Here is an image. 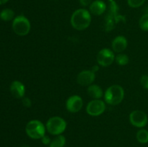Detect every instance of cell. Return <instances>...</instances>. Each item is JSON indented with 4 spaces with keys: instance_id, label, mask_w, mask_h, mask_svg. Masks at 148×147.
I'll use <instances>...</instances> for the list:
<instances>
[{
    "instance_id": "cell-5",
    "label": "cell",
    "mask_w": 148,
    "mask_h": 147,
    "mask_svg": "<svg viewBox=\"0 0 148 147\" xmlns=\"http://www.w3.org/2000/svg\"><path fill=\"white\" fill-rule=\"evenodd\" d=\"M66 128V122L61 117L50 118L46 122V129L49 133L54 135L62 134Z\"/></svg>"
},
{
    "instance_id": "cell-8",
    "label": "cell",
    "mask_w": 148,
    "mask_h": 147,
    "mask_svg": "<svg viewBox=\"0 0 148 147\" xmlns=\"http://www.w3.org/2000/svg\"><path fill=\"white\" fill-rule=\"evenodd\" d=\"M106 110V105L103 101L100 99H93L87 105L86 110L89 115L99 116L103 113Z\"/></svg>"
},
{
    "instance_id": "cell-23",
    "label": "cell",
    "mask_w": 148,
    "mask_h": 147,
    "mask_svg": "<svg viewBox=\"0 0 148 147\" xmlns=\"http://www.w3.org/2000/svg\"><path fill=\"white\" fill-rule=\"evenodd\" d=\"M22 102H23V105H24L25 108H30V107H31L32 102L29 98L24 97L23 99V101H22Z\"/></svg>"
},
{
    "instance_id": "cell-18",
    "label": "cell",
    "mask_w": 148,
    "mask_h": 147,
    "mask_svg": "<svg viewBox=\"0 0 148 147\" xmlns=\"http://www.w3.org/2000/svg\"><path fill=\"white\" fill-rule=\"evenodd\" d=\"M137 139L141 144L148 142V131L145 129H141L137 133Z\"/></svg>"
},
{
    "instance_id": "cell-2",
    "label": "cell",
    "mask_w": 148,
    "mask_h": 147,
    "mask_svg": "<svg viewBox=\"0 0 148 147\" xmlns=\"http://www.w3.org/2000/svg\"><path fill=\"white\" fill-rule=\"evenodd\" d=\"M90 22V12L85 9H79L76 10L71 17L72 26L77 30H83L88 28Z\"/></svg>"
},
{
    "instance_id": "cell-24",
    "label": "cell",
    "mask_w": 148,
    "mask_h": 147,
    "mask_svg": "<svg viewBox=\"0 0 148 147\" xmlns=\"http://www.w3.org/2000/svg\"><path fill=\"white\" fill-rule=\"evenodd\" d=\"M41 141H42V143H43V144H45V145L50 144L51 142V138H49V136H48V135H46L41 138Z\"/></svg>"
},
{
    "instance_id": "cell-21",
    "label": "cell",
    "mask_w": 148,
    "mask_h": 147,
    "mask_svg": "<svg viewBox=\"0 0 148 147\" xmlns=\"http://www.w3.org/2000/svg\"><path fill=\"white\" fill-rule=\"evenodd\" d=\"M127 1L130 7L132 8H137L141 7L145 3V0H127Z\"/></svg>"
},
{
    "instance_id": "cell-3",
    "label": "cell",
    "mask_w": 148,
    "mask_h": 147,
    "mask_svg": "<svg viewBox=\"0 0 148 147\" xmlns=\"http://www.w3.org/2000/svg\"><path fill=\"white\" fill-rule=\"evenodd\" d=\"M124 89L118 84L109 86L104 94L105 101L111 105H116L121 103L124 99Z\"/></svg>"
},
{
    "instance_id": "cell-13",
    "label": "cell",
    "mask_w": 148,
    "mask_h": 147,
    "mask_svg": "<svg viewBox=\"0 0 148 147\" xmlns=\"http://www.w3.org/2000/svg\"><path fill=\"white\" fill-rule=\"evenodd\" d=\"M127 45H128V42L124 36H117L112 42L113 50L116 53H121L127 48Z\"/></svg>"
},
{
    "instance_id": "cell-25",
    "label": "cell",
    "mask_w": 148,
    "mask_h": 147,
    "mask_svg": "<svg viewBox=\"0 0 148 147\" xmlns=\"http://www.w3.org/2000/svg\"><path fill=\"white\" fill-rule=\"evenodd\" d=\"M92 0H79V3L83 7H87L88 5H90Z\"/></svg>"
},
{
    "instance_id": "cell-28",
    "label": "cell",
    "mask_w": 148,
    "mask_h": 147,
    "mask_svg": "<svg viewBox=\"0 0 148 147\" xmlns=\"http://www.w3.org/2000/svg\"><path fill=\"white\" fill-rule=\"evenodd\" d=\"M22 147H30V146H23Z\"/></svg>"
},
{
    "instance_id": "cell-9",
    "label": "cell",
    "mask_w": 148,
    "mask_h": 147,
    "mask_svg": "<svg viewBox=\"0 0 148 147\" xmlns=\"http://www.w3.org/2000/svg\"><path fill=\"white\" fill-rule=\"evenodd\" d=\"M130 121L131 124L137 128L145 127L147 123L148 118L145 112L141 110H134L130 115Z\"/></svg>"
},
{
    "instance_id": "cell-4",
    "label": "cell",
    "mask_w": 148,
    "mask_h": 147,
    "mask_svg": "<svg viewBox=\"0 0 148 147\" xmlns=\"http://www.w3.org/2000/svg\"><path fill=\"white\" fill-rule=\"evenodd\" d=\"M27 135L33 139H40L45 135L46 128L40 121L33 120L27 122L25 127Z\"/></svg>"
},
{
    "instance_id": "cell-10",
    "label": "cell",
    "mask_w": 148,
    "mask_h": 147,
    "mask_svg": "<svg viewBox=\"0 0 148 147\" xmlns=\"http://www.w3.org/2000/svg\"><path fill=\"white\" fill-rule=\"evenodd\" d=\"M83 105L82 99L79 95H72L69 97L66 102V108L70 112H77L82 109Z\"/></svg>"
},
{
    "instance_id": "cell-14",
    "label": "cell",
    "mask_w": 148,
    "mask_h": 147,
    "mask_svg": "<svg viewBox=\"0 0 148 147\" xmlns=\"http://www.w3.org/2000/svg\"><path fill=\"white\" fill-rule=\"evenodd\" d=\"M90 12L94 15H101L106 10V4L102 0H95L90 5Z\"/></svg>"
},
{
    "instance_id": "cell-15",
    "label": "cell",
    "mask_w": 148,
    "mask_h": 147,
    "mask_svg": "<svg viewBox=\"0 0 148 147\" xmlns=\"http://www.w3.org/2000/svg\"><path fill=\"white\" fill-rule=\"evenodd\" d=\"M88 94L90 97L94 99H99L103 95L102 89L98 85L91 84L88 88Z\"/></svg>"
},
{
    "instance_id": "cell-19",
    "label": "cell",
    "mask_w": 148,
    "mask_h": 147,
    "mask_svg": "<svg viewBox=\"0 0 148 147\" xmlns=\"http://www.w3.org/2000/svg\"><path fill=\"white\" fill-rule=\"evenodd\" d=\"M115 60L117 64L120 65V66H125V65L128 64L129 61H130L128 56L126 54H122V53L117 55L115 58Z\"/></svg>"
},
{
    "instance_id": "cell-27",
    "label": "cell",
    "mask_w": 148,
    "mask_h": 147,
    "mask_svg": "<svg viewBox=\"0 0 148 147\" xmlns=\"http://www.w3.org/2000/svg\"><path fill=\"white\" fill-rule=\"evenodd\" d=\"M9 0H0V4H4L7 3Z\"/></svg>"
},
{
    "instance_id": "cell-26",
    "label": "cell",
    "mask_w": 148,
    "mask_h": 147,
    "mask_svg": "<svg viewBox=\"0 0 148 147\" xmlns=\"http://www.w3.org/2000/svg\"><path fill=\"white\" fill-rule=\"evenodd\" d=\"M98 70H99V67H98V66H94L92 68V71L94 73H96Z\"/></svg>"
},
{
    "instance_id": "cell-7",
    "label": "cell",
    "mask_w": 148,
    "mask_h": 147,
    "mask_svg": "<svg viewBox=\"0 0 148 147\" xmlns=\"http://www.w3.org/2000/svg\"><path fill=\"white\" fill-rule=\"evenodd\" d=\"M115 60V56L112 50L108 48H103L98 52L97 61L98 64L103 67H107L113 63Z\"/></svg>"
},
{
    "instance_id": "cell-12",
    "label": "cell",
    "mask_w": 148,
    "mask_h": 147,
    "mask_svg": "<svg viewBox=\"0 0 148 147\" xmlns=\"http://www.w3.org/2000/svg\"><path fill=\"white\" fill-rule=\"evenodd\" d=\"M10 92L14 97L20 99L24 97L25 93V87L22 82L14 81L10 85Z\"/></svg>"
},
{
    "instance_id": "cell-1",
    "label": "cell",
    "mask_w": 148,
    "mask_h": 147,
    "mask_svg": "<svg viewBox=\"0 0 148 147\" xmlns=\"http://www.w3.org/2000/svg\"><path fill=\"white\" fill-rule=\"evenodd\" d=\"M108 1L110 4V8L106 16L104 25V29L106 32H110L114 30L116 24L120 21H126L125 17L119 14V8L115 0H108Z\"/></svg>"
},
{
    "instance_id": "cell-16",
    "label": "cell",
    "mask_w": 148,
    "mask_h": 147,
    "mask_svg": "<svg viewBox=\"0 0 148 147\" xmlns=\"http://www.w3.org/2000/svg\"><path fill=\"white\" fill-rule=\"evenodd\" d=\"M66 143V138L64 135H58L53 138L50 144V147H63Z\"/></svg>"
},
{
    "instance_id": "cell-11",
    "label": "cell",
    "mask_w": 148,
    "mask_h": 147,
    "mask_svg": "<svg viewBox=\"0 0 148 147\" xmlns=\"http://www.w3.org/2000/svg\"><path fill=\"white\" fill-rule=\"evenodd\" d=\"M95 73L92 70H85L81 71L77 77V82L81 86H90L95 81Z\"/></svg>"
},
{
    "instance_id": "cell-22",
    "label": "cell",
    "mask_w": 148,
    "mask_h": 147,
    "mask_svg": "<svg viewBox=\"0 0 148 147\" xmlns=\"http://www.w3.org/2000/svg\"><path fill=\"white\" fill-rule=\"evenodd\" d=\"M140 84L143 88L148 89V75H143L140 78Z\"/></svg>"
},
{
    "instance_id": "cell-20",
    "label": "cell",
    "mask_w": 148,
    "mask_h": 147,
    "mask_svg": "<svg viewBox=\"0 0 148 147\" xmlns=\"http://www.w3.org/2000/svg\"><path fill=\"white\" fill-rule=\"evenodd\" d=\"M140 27L144 31H148V14H145L140 18Z\"/></svg>"
},
{
    "instance_id": "cell-17",
    "label": "cell",
    "mask_w": 148,
    "mask_h": 147,
    "mask_svg": "<svg viewBox=\"0 0 148 147\" xmlns=\"http://www.w3.org/2000/svg\"><path fill=\"white\" fill-rule=\"evenodd\" d=\"M14 12L11 9H4L0 13V18L4 21H10L14 18Z\"/></svg>"
},
{
    "instance_id": "cell-6",
    "label": "cell",
    "mask_w": 148,
    "mask_h": 147,
    "mask_svg": "<svg viewBox=\"0 0 148 147\" xmlns=\"http://www.w3.org/2000/svg\"><path fill=\"white\" fill-rule=\"evenodd\" d=\"M12 29L14 33L18 35H26L30 30V21L25 16H17L13 20Z\"/></svg>"
}]
</instances>
